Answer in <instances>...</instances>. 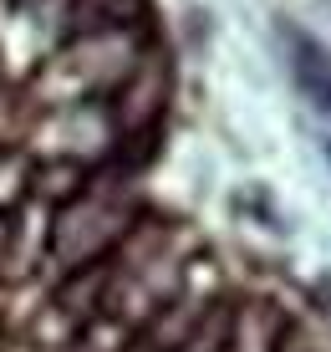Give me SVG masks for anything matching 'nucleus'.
Wrapping results in <instances>:
<instances>
[{
  "instance_id": "nucleus-1",
  "label": "nucleus",
  "mask_w": 331,
  "mask_h": 352,
  "mask_svg": "<svg viewBox=\"0 0 331 352\" xmlns=\"http://www.w3.org/2000/svg\"><path fill=\"white\" fill-rule=\"evenodd\" d=\"M280 41H286V62L296 72V87L331 118V56H326V46L296 26H280Z\"/></svg>"
},
{
  "instance_id": "nucleus-2",
  "label": "nucleus",
  "mask_w": 331,
  "mask_h": 352,
  "mask_svg": "<svg viewBox=\"0 0 331 352\" xmlns=\"http://www.w3.org/2000/svg\"><path fill=\"white\" fill-rule=\"evenodd\" d=\"M326 164H331V143H326Z\"/></svg>"
}]
</instances>
